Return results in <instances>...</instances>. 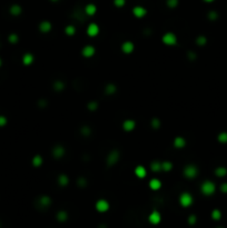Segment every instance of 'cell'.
<instances>
[{"label": "cell", "instance_id": "6da1fadb", "mask_svg": "<svg viewBox=\"0 0 227 228\" xmlns=\"http://www.w3.org/2000/svg\"><path fill=\"white\" fill-rule=\"evenodd\" d=\"M200 189H202V193H203L204 195L210 196V195H213V194L215 193L216 186H215V184H214L213 181L206 180V181H204L203 183V185H202V187H200Z\"/></svg>", "mask_w": 227, "mask_h": 228}, {"label": "cell", "instance_id": "7a4b0ae2", "mask_svg": "<svg viewBox=\"0 0 227 228\" xmlns=\"http://www.w3.org/2000/svg\"><path fill=\"white\" fill-rule=\"evenodd\" d=\"M179 203L183 207H189L193 204V197L189 193H183L179 197Z\"/></svg>", "mask_w": 227, "mask_h": 228}, {"label": "cell", "instance_id": "3957f363", "mask_svg": "<svg viewBox=\"0 0 227 228\" xmlns=\"http://www.w3.org/2000/svg\"><path fill=\"white\" fill-rule=\"evenodd\" d=\"M163 42L167 46H174L177 42V38H176V36L173 32H167L163 37Z\"/></svg>", "mask_w": 227, "mask_h": 228}, {"label": "cell", "instance_id": "277c9868", "mask_svg": "<svg viewBox=\"0 0 227 228\" xmlns=\"http://www.w3.org/2000/svg\"><path fill=\"white\" fill-rule=\"evenodd\" d=\"M198 174V169L197 167L193 166V165H189V166H186L185 169H184V175H185L187 178H195Z\"/></svg>", "mask_w": 227, "mask_h": 228}, {"label": "cell", "instance_id": "5b68a950", "mask_svg": "<svg viewBox=\"0 0 227 228\" xmlns=\"http://www.w3.org/2000/svg\"><path fill=\"white\" fill-rule=\"evenodd\" d=\"M148 220L153 225H158L160 223V220H162V215L157 210L151 211L150 214H149V216H148Z\"/></svg>", "mask_w": 227, "mask_h": 228}, {"label": "cell", "instance_id": "8992f818", "mask_svg": "<svg viewBox=\"0 0 227 228\" xmlns=\"http://www.w3.org/2000/svg\"><path fill=\"white\" fill-rule=\"evenodd\" d=\"M96 209L99 213H105L109 209V203L105 199H99V200L96 203Z\"/></svg>", "mask_w": 227, "mask_h": 228}, {"label": "cell", "instance_id": "52a82bcc", "mask_svg": "<svg viewBox=\"0 0 227 228\" xmlns=\"http://www.w3.org/2000/svg\"><path fill=\"white\" fill-rule=\"evenodd\" d=\"M87 34H88V36H90V37H95V36L98 35V34H99V27H98V24H90L89 26H88V28H87Z\"/></svg>", "mask_w": 227, "mask_h": 228}, {"label": "cell", "instance_id": "ba28073f", "mask_svg": "<svg viewBox=\"0 0 227 228\" xmlns=\"http://www.w3.org/2000/svg\"><path fill=\"white\" fill-rule=\"evenodd\" d=\"M133 12H134V15L136 16L137 18H143L145 16V15L147 14V10L145 9L144 7H140V6H137V7H135L134 9H133Z\"/></svg>", "mask_w": 227, "mask_h": 228}, {"label": "cell", "instance_id": "9c48e42d", "mask_svg": "<svg viewBox=\"0 0 227 228\" xmlns=\"http://www.w3.org/2000/svg\"><path fill=\"white\" fill-rule=\"evenodd\" d=\"M121 50H123L125 54H130V52L134 51V44L130 41L124 42L123 46H121Z\"/></svg>", "mask_w": 227, "mask_h": 228}, {"label": "cell", "instance_id": "30bf717a", "mask_svg": "<svg viewBox=\"0 0 227 228\" xmlns=\"http://www.w3.org/2000/svg\"><path fill=\"white\" fill-rule=\"evenodd\" d=\"M118 158H119V155H118V151H111L110 152V155L108 156V158H107V162H108V165H113L115 162L117 161Z\"/></svg>", "mask_w": 227, "mask_h": 228}, {"label": "cell", "instance_id": "8fae6325", "mask_svg": "<svg viewBox=\"0 0 227 228\" xmlns=\"http://www.w3.org/2000/svg\"><path fill=\"white\" fill-rule=\"evenodd\" d=\"M94 54H95V48H94L93 46H86V47L83 49V55L85 56V57H87V58L94 56Z\"/></svg>", "mask_w": 227, "mask_h": 228}, {"label": "cell", "instance_id": "7c38bea8", "mask_svg": "<svg viewBox=\"0 0 227 228\" xmlns=\"http://www.w3.org/2000/svg\"><path fill=\"white\" fill-rule=\"evenodd\" d=\"M135 174H136V176L139 177V178H145L146 175H147V171L145 169V167L138 166L137 168L135 169Z\"/></svg>", "mask_w": 227, "mask_h": 228}, {"label": "cell", "instance_id": "4fadbf2b", "mask_svg": "<svg viewBox=\"0 0 227 228\" xmlns=\"http://www.w3.org/2000/svg\"><path fill=\"white\" fill-rule=\"evenodd\" d=\"M123 128H124L126 132H131L135 128V121L134 120H126L123 124Z\"/></svg>", "mask_w": 227, "mask_h": 228}, {"label": "cell", "instance_id": "5bb4252c", "mask_svg": "<svg viewBox=\"0 0 227 228\" xmlns=\"http://www.w3.org/2000/svg\"><path fill=\"white\" fill-rule=\"evenodd\" d=\"M149 187H150L153 190H158L160 187H162V183L160 180L158 179H151L149 181Z\"/></svg>", "mask_w": 227, "mask_h": 228}, {"label": "cell", "instance_id": "9a60e30c", "mask_svg": "<svg viewBox=\"0 0 227 228\" xmlns=\"http://www.w3.org/2000/svg\"><path fill=\"white\" fill-rule=\"evenodd\" d=\"M64 152H65V149L62 148V147H60V146H57L54 150H52V154H54V156L55 157H57V158H60L62 155H64Z\"/></svg>", "mask_w": 227, "mask_h": 228}, {"label": "cell", "instance_id": "2e32d148", "mask_svg": "<svg viewBox=\"0 0 227 228\" xmlns=\"http://www.w3.org/2000/svg\"><path fill=\"white\" fill-rule=\"evenodd\" d=\"M50 203H51V200H50V198L47 197V196H44V197H41L39 199V204H40V206H42V207H48L49 205H50Z\"/></svg>", "mask_w": 227, "mask_h": 228}, {"label": "cell", "instance_id": "e0dca14e", "mask_svg": "<svg viewBox=\"0 0 227 228\" xmlns=\"http://www.w3.org/2000/svg\"><path fill=\"white\" fill-rule=\"evenodd\" d=\"M85 11H86L87 15L93 16V15L97 11V8H96V6H94V5H87L86 8H85Z\"/></svg>", "mask_w": 227, "mask_h": 228}, {"label": "cell", "instance_id": "ac0fdd59", "mask_svg": "<svg viewBox=\"0 0 227 228\" xmlns=\"http://www.w3.org/2000/svg\"><path fill=\"white\" fill-rule=\"evenodd\" d=\"M50 29H51V24H49L48 21H44V22L40 24V30L42 32H48Z\"/></svg>", "mask_w": 227, "mask_h": 228}, {"label": "cell", "instance_id": "d6986e66", "mask_svg": "<svg viewBox=\"0 0 227 228\" xmlns=\"http://www.w3.org/2000/svg\"><path fill=\"white\" fill-rule=\"evenodd\" d=\"M174 145H175V147H177V148H183V147L185 146V140L183 138H180V137H177V138H175Z\"/></svg>", "mask_w": 227, "mask_h": 228}, {"label": "cell", "instance_id": "ffe728a7", "mask_svg": "<svg viewBox=\"0 0 227 228\" xmlns=\"http://www.w3.org/2000/svg\"><path fill=\"white\" fill-rule=\"evenodd\" d=\"M150 169L153 170V171H159V170H162V164H160V162H158V161L151 162Z\"/></svg>", "mask_w": 227, "mask_h": 228}, {"label": "cell", "instance_id": "44dd1931", "mask_svg": "<svg viewBox=\"0 0 227 228\" xmlns=\"http://www.w3.org/2000/svg\"><path fill=\"white\" fill-rule=\"evenodd\" d=\"M215 174H216L218 177H224L227 174V169L225 167H218V168L215 170Z\"/></svg>", "mask_w": 227, "mask_h": 228}, {"label": "cell", "instance_id": "7402d4cb", "mask_svg": "<svg viewBox=\"0 0 227 228\" xmlns=\"http://www.w3.org/2000/svg\"><path fill=\"white\" fill-rule=\"evenodd\" d=\"M22 61H24L25 65H30L31 62L34 61V57H32L30 54H27V55L24 56V58H22Z\"/></svg>", "mask_w": 227, "mask_h": 228}, {"label": "cell", "instance_id": "603a6c76", "mask_svg": "<svg viewBox=\"0 0 227 228\" xmlns=\"http://www.w3.org/2000/svg\"><path fill=\"white\" fill-rule=\"evenodd\" d=\"M67 213L66 211H64V210H61V211H59L58 214H57V219H58L59 221H65L66 219H67Z\"/></svg>", "mask_w": 227, "mask_h": 228}, {"label": "cell", "instance_id": "cb8c5ba5", "mask_svg": "<svg viewBox=\"0 0 227 228\" xmlns=\"http://www.w3.org/2000/svg\"><path fill=\"white\" fill-rule=\"evenodd\" d=\"M58 181L61 186H66L68 184V177L66 176V175H60L58 178Z\"/></svg>", "mask_w": 227, "mask_h": 228}, {"label": "cell", "instance_id": "d4e9b609", "mask_svg": "<svg viewBox=\"0 0 227 228\" xmlns=\"http://www.w3.org/2000/svg\"><path fill=\"white\" fill-rule=\"evenodd\" d=\"M32 164H34L36 167H39L42 164V158L40 156H36V157L32 159Z\"/></svg>", "mask_w": 227, "mask_h": 228}, {"label": "cell", "instance_id": "484cf974", "mask_svg": "<svg viewBox=\"0 0 227 228\" xmlns=\"http://www.w3.org/2000/svg\"><path fill=\"white\" fill-rule=\"evenodd\" d=\"M212 217H213V219H215V220H218V219H220V217H222V214H220V211L218 210V209H215V210H213V213H212Z\"/></svg>", "mask_w": 227, "mask_h": 228}, {"label": "cell", "instance_id": "4316f807", "mask_svg": "<svg viewBox=\"0 0 227 228\" xmlns=\"http://www.w3.org/2000/svg\"><path fill=\"white\" fill-rule=\"evenodd\" d=\"M172 167H173V165L169 161H165V162H163V164H162V169L166 170V171L172 169Z\"/></svg>", "mask_w": 227, "mask_h": 228}, {"label": "cell", "instance_id": "83f0119b", "mask_svg": "<svg viewBox=\"0 0 227 228\" xmlns=\"http://www.w3.org/2000/svg\"><path fill=\"white\" fill-rule=\"evenodd\" d=\"M75 32H76V29H75L74 26H68V27L66 28V34H67V35L72 36Z\"/></svg>", "mask_w": 227, "mask_h": 228}, {"label": "cell", "instance_id": "f1b7e54d", "mask_svg": "<svg viewBox=\"0 0 227 228\" xmlns=\"http://www.w3.org/2000/svg\"><path fill=\"white\" fill-rule=\"evenodd\" d=\"M218 140L220 142H227V132H222L218 135Z\"/></svg>", "mask_w": 227, "mask_h": 228}, {"label": "cell", "instance_id": "f546056e", "mask_svg": "<svg viewBox=\"0 0 227 228\" xmlns=\"http://www.w3.org/2000/svg\"><path fill=\"white\" fill-rule=\"evenodd\" d=\"M177 2H178V0H167V5H168L170 8H174L177 6Z\"/></svg>", "mask_w": 227, "mask_h": 228}, {"label": "cell", "instance_id": "4dcf8cb0", "mask_svg": "<svg viewBox=\"0 0 227 228\" xmlns=\"http://www.w3.org/2000/svg\"><path fill=\"white\" fill-rule=\"evenodd\" d=\"M11 11H12V14L18 15V14H20L21 9H20V7H19V6H14V7L11 8Z\"/></svg>", "mask_w": 227, "mask_h": 228}, {"label": "cell", "instance_id": "1f68e13d", "mask_svg": "<svg viewBox=\"0 0 227 228\" xmlns=\"http://www.w3.org/2000/svg\"><path fill=\"white\" fill-rule=\"evenodd\" d=\"M113 4L116 5L117 7H123L125 5V0H113Z\"/></svg>", "mask_w": 227, "mask_h": 228}, {"label": "cell", "instance_id": "d6a6232c", "mask_svg": "<svg viewBox=\"0 0 227 228\" xmlns=\"http://www.w3.org/2000/svg\"><path fill=\"white\" fill-rule=\"evenodd\" d=\"M189 224L190 225H194L195 223H196V216H194V215H192L190 217H189Z\"/></svg>", "mask_w": 227, "mask_h": 228}, {"label": "cell", "instance_id": "836d02e7", "mask_svg": "<svg viewBox=\"0 0 227 228\" xmlns=\"http://www.w3.org/2000/svg\"><path fill=\"white\" fill-rule=\"evenodd\" d=\"M205 41H206V39L204 38V37H200V38L197 40V42H198L199 45H204V44H205Z\"/></svg>", "mask_w": 227, "mask_h": 228}, {"label": "cell", "instance_id": "e575fe53", "mask_svg": "<svg viewBox=\"0 0 227 228\" xmlns=\"http://www.w3.org/2000/svg\"><path fill=\"white\" fill-rule=\"evenodd\" d=\"M220 189H222L223 193H227V184H223L222 187H220Z\"/></svg>", "mask_w": 227, "mask_h": 228}, {"label": "cell", "instance_id": "d590c367", "mask_svg": "<svg viewBox=\"0 0 227 228\" xmlns=\"http://www.w3.org/2000/svg\"><path fill=\"white\" fill-rule=\"evenodd\" d=\"M62 83H58L57 85H56V89H58V90H60V89H62Z\"/></svg>", "mask_w": 227, "mask_h": 228}, {"label": "cell", "instance_id": "8d00e7d4", "mask_svg": "<svg viewBox=\"0 0 227 228\" xmlns=\"http://www.w3.org/2000/svg\"><path fill=\"white\" fill-rule=\"evenodd\" d=\"M5 124H6V119L4 117H0V126H2Z\"/></svg>", "mask_w": 227, "mask_h": 228}, {"label": "cell", "instance_id": "74e56055", "mask_svg": "<svg viewBox=\"0 0 227 228\" xmlns=\"http://www.w3.org/2000/svg\"><path fill=\"white\" fill-rule=\"evenodd\" d=\"M204 1H206V2H212V1H214V0H204Z\"/></svg>", "mask_w": 227, "mask_h": 228}, {"label": "cell", "instance_id": "f35d334b", "mask_svg": "<svg viewBox=\"0 0 227 228\" xmlns=\"http://www.w3.org/2000/svg\"><path fill=\"white\" fill-rule=\"evenodd\" d=\"M0 66H1V60H0Z\"/></svg>", "mask_w": 227, "mask_h": 228}, {"label": "cell", "instance_id": "ab89813d", "mask_svg": "<svg viewBox=\"0 0 227 228\" xmlns=\"http://www.w3.org/2000/svg\"><path fill=\"white\" fill-rule=\"evenodd\" d=\"M52 1H57V0H52Z\"/></svg>", "mask_w": 227, "mask_h": 228}]
</instances>
